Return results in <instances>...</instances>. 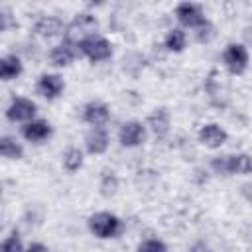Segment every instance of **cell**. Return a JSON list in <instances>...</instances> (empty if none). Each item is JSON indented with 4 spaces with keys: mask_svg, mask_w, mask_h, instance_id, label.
Segmentation results:
<instances>
[{
    "mask_svg": "<svg viewBox=\"0 0 252 252\" xmlns=\"http://www.w3.org/2000/svg\"><path fill=\"white\" fill-rule=\"evenodd\" d=\"M61 163H63V169L69 171V173H75L83 167L85 163V156H83V150L77 148V146H69L63 156H61Z\"/></svg>",
    "mask_w": 252,
    "mask_h": 252,
    "instance_id": "obj_19",
    "label": "cell"
},
{
    "mask_svg": "<svg viewBox=\"0 0 252 252\" xmlns=\"http://www.w3.org/2000/svg\"><path fill=\"white\" fill-rule=\"evenodd\" d=\"M35 114H37V104L28 96H14L6 108V118L10 122L28 124L35 120Z\"/></svg>",
    "mask_w": 252,
    "mask_h": 252,
    "instance_id": "obj_7",
    "label": "cell"
},
{
    "mask_svg": "<svg viewBox=\"0 0 252 252\" xmlns=\"http://www.w3.org/2000/svg\"><path fill=\"white\" fill-rule=\"evenodd\" d=\"M81 116L93 128H104V124L110 120V108H108V104H104L100 100H91L83 106Z\"/></svg>",
    "mask_w": 252,
    "mask_h": 252,
    "instance_id": "obj_13",
    "label": "cell"
},
{
    "mask_svg": "<svg viewBox=\"0 0 252 252\" xmlns=\"http://www.w3.org/2000/svg\"><path fill=\"white\" fill-rule=\"evenodd\" d=\"M242 43L246 47H252V26H246L242 30Z\"/></svg>",
    "mask_w": 252,
    "mask_h": 252,
    "instance_id": "obj_25",
    "label": "cell"
},
{
    "mask_svg": "<svg viewBox=\"0 0 252 252\" xmlns=\"http://www.w3.org/2000/svg\"><path fill=\"white\" fill-rule=\"evenodd\" d=\"M197 140H199L201 146H205L209 150H219L222 144H226L228 132L220 124H217V122H207V124H203L199 128Z\"/></svg>",
    "mask_w": 252,
    "mask_h": 252,
    "instance_id": "obj_9",
    "label": "cell"
},
{
    "mask_svg": "<svg viewBox=\"0 0 252 252\" xmlns=\"http://www.w3.org/2000/svg\"><path fill=\"white\" fill-rule=\"evenodd\" d=\"M146 126L158 136V138H163L167 132H169V126H171V114L165 106H159V108H154V112L148 114L146 118Z\"/></svg>",
    "mask_w": 252,
    "mask_h": 252,
    "instance_id": "obj_16",
    "label": "cell"
},
{
    "mask_svg": "<svg viewBox=\"0 0 252 252\" xmlns=\"http://www.w3.org/2000/svg\"><path fill=\"white\" fill-rule=\"evenodd\" d=\"M175 18L177 22L181 24V28L185 30H199L203 28L205 24H209L203 8L199 4H193V2H181L175 6Z\"/></svg>",
    "mask_w": 252,
    "mask_h": 252,
    "instance_id": "obj_6",
    "label": "cell"
},
{
    "mask_svg": "<svg viewBox=\"0 0 252 252\" xmlns=\"http://www.w3.org/2000/svg\"><path fill=\"white\" fill-rule=\"evenodd\" d=\"M24 71V63L16 53H6L0 59V79L2 81H12L18 79Z\"/></svg>",
    "mask_w": 252,
    "mask_h": 252,
    "instance_id": "obj_17",
    "label": "cell"
},
{
    "mask_svg": "<svg viewBox=\"0 0 252 252\" xmlns=\"http://www.w3.org/2000/svg\"><path fill=\"white\" fill-rule=\"evenodd\" d=\"M98 189H100V195L102 197H114L116 191H118V177L114 171L110 169H104L102 175H100V183H98Z\"/></svg>",
    "mask_w": 252,
    "mask_h": 252,
    "instance_id": "obj_21",
    "label": "cell"
},
{
    "mask_svg": "<svg viewBox=\"0 0 252 252\" xmlns=\"http://www.w3.org/2000/svg\"><path fill=\"white\" fill-rule=\"evenodd\" d=\"M63 91H65V81L57 73H43V75H39V79L35 83V93L47 100L59 98L63 94Z\"/></svg>",
    "mask_w": 252,
    "mask_h": 252,
    "instance_id": "obj_10",
    "label": "cell"
},
{
    "mask_svg": "<svg viewBox=\"0 0 252 252\" xmlns=\"http://www.w3.org/2000/svg\"><path fill=\"white\" fill-rule=\"evenodd\" d=\"M96 28H98V20L94 18V14H91V12L75 14V18L67 24V30H65V41L79 45L85 37L96 33Z\"/></svg>",
    "mask_w": 252,
    "mask_h": 252,
    "instance_id": "obj_3",
    "label": "cell"
},
{
    "mask_svg": "<svg viewBox=\"0 0 252 252\" xmlns=\"http://www.w3.org/2000/svg\"><path fill=\"white\" fill-rule=\"evenodd\" d=\"M110 146V136L104 128H91L85 134V150L91 156H100L108 150Z\"/></svg>",
    "mask_w": 252,
    "mask_h": 252,
    "instance_id": "obj_15",
    "label": "cell"
},
{
    "mask_svg": "<svg viewBox=\"0 0 252 252\" xmlns=\"http://www.w3.org/2000/svg\"><path fill=\"white\" fill-rule=\"evenodd\" d=\"M20 132H22V138H24V140H28V142H32V144H43V142H47V140L51 138L53 128H51V124H49L47 120L35 118V120H32V122L24 124V126L20 128Z\"/></svg>",
    "mask_w": 252,
    "mask_h": 252,
    "instance_id": "obj_12",
    "label": "cell"
},
{
    "mask_svg": "<svg viewBox=\"0 0 252 252\" xmlns=\"http://www.w3.org/2000/svg\"><path fill=\"white\" fill-rule=\"evenodd\" d=\"M26 252H49V248H47L45 244H41V242H32V244L26 248Z\"/></svg>",
    "mask_w": 252,
    "mask_h": 252,
    "instance_id": "obj_26",
    "label": "cell"
},
{
    "mask_svg": "<svg viewBox=\"0 0 252 252\" xmlns=\"http://www.w3.org/2000/svg\"><path fill=\"white\" fill-rule=\"evenodd\" d=\"M148 126L140 120H126L118 130V142L122 148H138L146 142Z\"/></svg>",
    "mask_w": 252,
    "mask_h": 252,
    "instance_id": "obj_8",
    "label": "cell"
},
{
    "mask_svg": "<svg viewBox=\"0 0 252 252\" xmlns=\"http://www.w3.org/2000/svg\"><path fill=\"white\" fill-rule=\"evenodd\" d=\"M87 226H89L91 234H94L100 240L116 238L122 232V220L114 213H110V211H96V213H93L89 217V220H87Z\"/></svg>",
    "mask_w": 252,
    "mask_h": 252,
    "instance_id": "obj_2",
    "label": "cell"
},
{
    "mask_svg": "<svg viewBox=\"0 0 252 252\" xmlns=\"http://www.w3.org/2000/svg\"><path fill=\"white\" fill-rule=\"evenodd\" d=\"M250 53L244 43L230 41L222 51V65L230 75H242L248 69Z\"/></svg>",
    "mask_w": 252,
    "mask_h": 252,
    "instance_id": "obj_5",
    "label": "cell"
},
{
    "mask_svg": "<svg viewBox=\"0 0 252 252\" xmlns=\"http://www.w3.org/2000/svg\"><path fill=\"white\" fill-rule=\"evenodd\" d=\"M79 55V49H77V45L75 43H69V41H61V43H57V45H53L51 49H49V63L53 65V67H69L73 61H75V57Z\"/></svg>",
    "mask_w": 252,
    "mask_h": 252,
    "instance_id": "obj_14",
    "label": "cell"
},
{
    "mask_svg": "<svg viewBox=\"0 0 252 252\" xmlns=\"http://www.w3.org/2000/svg\"><path fill=\"white\" fill-rule=\"evenodd\" d=\"M77 49H79V55L87 57L93 63L108 61L112 57V43L104 35H100V33H93V35L85 37L77 45Z\"/></svg>",
    "mask_w": 252,
    "mask_h": 252,
    "instance_id": "obj_4",
    "label": "cell"
},
{
    "mask_svg": "<svg viewBox=\"0 0 252 252\" xmlns=\"http://www.w3.org/2000/svg\"><path fill=\"white\" fill-rule=\"evenodd\" d=\"M195 35H197V41L199 43H207L213 35H215V32H213V26H211V22L209 24H205L203 28H199V30H195Z\"/></svg>",
    "mask_w": 252,
    "mask_h": 252,
    "instance_id": "obj_24",
    "label": "cell"
},
{
    "mask_svg": "<svg viewBox=\"0 0 252 252\" xmlns=\"http://www.w3.org/2000/svg\"><path fill=\"white\" fill-rule=\"evenodd\" d=\"M136 252H167V246L159 238H146L138 244Z\"/></svg>",
    "mask_w": 252,
    "mask_h": 252,
    "instance_id": "obj_23",
    "label": "cell"
},
{
    "mask_svg": "<svg viewBox=\"0 0 252 252\" xmlns=\"http://www.w3.org/2000/svg\"><path fill=\"white\" fill-rule=\"evenodd\" d=\"M209 167L217 175H250L252 173V156L238 152V154H220L213 156Z\"/></svg>",
    "mask_w": 252,
    "mask_h": 252,
    "instance_id": "obj_1",
    "label": "cell"
},
{
    "mask_svg": "<svg viewBox=\"0 0 252 252\" xmlns=\"http://www.w3.org/2000/svg\"><path fill=\"white\" fill-rule=\"evenodd\" d=\"M65 30H67V24L57 16H41L33 24V33L37 37H43V39L65 35Z\"/></svg>",
    "mask_w": 252,
    "mask_h": 252,
    "instance_id": "obj_11",
    "label": "cell"
},
{
    "mask_svg": "<svg viewBox=\"0 0 252 252\" xmlns=\"http://www.w3.org/2000/svg\"><path fill=\"white\" fill-rule=\"evenodd\" d=\"M0 154L6 159H22L24 158V146L22 142H18L14 136L4 134L0 138Z\"/></svg>",
    "mask_w": 252,
    "mask_h": 252,
    "instance_id": "obj_20",
    "label": "cell"
},
{
    "mask_svg": "<svg viewBox=\"0 0 252 252\" xmlns=\"http://www.w3.org/2000/svg\"><path fill=\"white\" fill-rule=\"evenodd\" d=\"M163 45L167 51L171 53H181L187 47V33L183 28H171L165 37H163Z\"/></svg>",
    "mask_w": 252,
    "mask_h": 252,
    "instance_id": "obj_18",
    "label": "cell"
},
{
    "mask_svg": "<svg viewBox=\"0 0 252 252\" xmlns=\"http://www.w3.org/2000/svg\"><path fill=\"white\" fill-rule=\"evenodd\" d=\"M2 252H26L18 230H12V232L4 238V242H2Z\"/></svg>",
    "mask_w": 252,
    "mask_h": 252,
    "instance_id": "obj_22",
    "label": "cell"
}]
</instances>
